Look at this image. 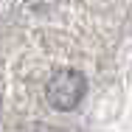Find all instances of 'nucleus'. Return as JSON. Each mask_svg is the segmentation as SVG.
<instances>
[{
  "label": "nucleus",
  "mask_w": 132,
  "mask_h": 132,
  "mask_svg": "<svg viewBox=\"0 0 132 132\" xmlns=\"http://www.w3.org/2000/svg\"><path fill=\"white\" fill-rule=\"evenodd\" d=\"M84 93H87V79H84V73L73 70V68L56 70L45 84V98L59 112L76 110L81 104V98H84Z\"/></svg>",
  "instance_id": "nucleus-1"
}]
</instances>
